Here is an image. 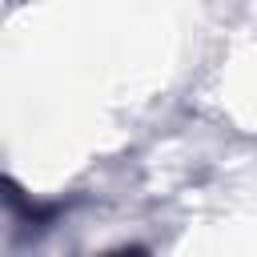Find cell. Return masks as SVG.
Here are the masks:
<instances>
[{
    "label": "cell",
    "mask_w": 257,
    "mask_h": 257,
    "mask_svg": "<svg viewBox=\"0 0 257 257\" xmlns=\"http://www.w3.org/2000/svg\"><path fill=\"white\" fill-rule=\"evenodd\" d=\"M104 257H149V253L133 245V249H112V253H104Z\"/></svg>",
    "instance_id": "6da1fadb"
}]
</instances>
